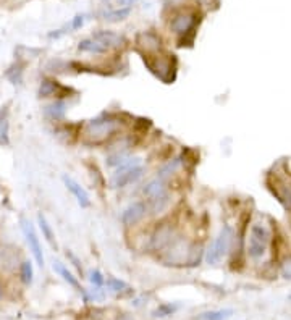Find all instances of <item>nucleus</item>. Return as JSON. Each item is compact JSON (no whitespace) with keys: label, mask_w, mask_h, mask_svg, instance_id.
<instances>
[{"label":"nucleus","mask_w":291,"mask_h":320,"mask_svg":"<svg viewBox=\"0 0 291 320\" xmlns=\"http://www.w3.org/2000/svg\"><path fill=\"white\" fill-rule=\"evenodd\" d=\"M118 129H120V123L116 120L99 117L88 122V125L84 127V138H86L88 143L100 144L104 141H107L109 138H112Z\"/></svg>","instance_id":"nucleus-1"},{"label":"nucleus","mask_w":291,"mask_h":320,"mask_svg":"<svg viewBox=\"0 0 291 320\" xmlns=\"http://www.w3.org/2000/svg\"><path fill=\"white\" fill-rule=\"evenodd\" d=\"M269 244H270V233L262 223H254L249 228V235H247V246L246 253L254 260H259L266 256Z\"/></svg>","instance_id":"nucleus-2"},{"label":"nucleus","mask_w":291,"mask_h":320,"mask_svg":"<svg viewBox=\"0 0 291 320\" xmlns=\"http://www.w3.org/2000/svg\"><path fill=\"white\" fill-rule=\"evenodd\" d=\"M142 175H144V167L139 165V159H128L110 178V186L113 190H121L131 183H136Z\"/></svg>","instance_id":"nucleus-3"},{"label":"nucleus","mask_w":291,"mask_h":320,"mask_svg":"<svg viewBox=\"0 0 291 320\" xmlns=\"http://www.w3.org/2000/svg\"><path fill=\"white\" fill-rule=\"evenodd\" d=\"M233 241V228L230 225H225L224 228L220 230L219 236L214 239V243L209 246V249L205 251V262L209 265H215L224 259L228 253L230 246Z\"/></svg>","instance_id":"nucleus-4"},{"label":"nucleus","mask_w":291,"mask_h":320,"mask_svg":"<svg viewBox=\"0 0 291 320\" xmlns=\"http://www.w3.org/2000/svg\"><path fill=\"white\" fill-rule=\"evenodd\" d=\"M21 230H23L26 243H28L29 251L33 253L36 262H38V265L44 267V254H42V248H41L38 233H36V230H34V225L31 223L28 218H21Z\"/></svg>","instance_id":"nucleus-5"},{"label":"nucleus","mask_w":291,"mask_h":320,"mask_svg":"<svg viewBox=\"0 0 291 320\" xmlns=\"http://www.w3.org/2000/svg\"><path fill=\"white\" fill-rule=\"evenodd\" d=\"M267 185H269V190H270L275 196V199H277L285 209H291V188L287 186V183L282 181L277 176H273L272 180L269 178Z\"/></svg>","instance_id":"nucleus-6"},{"label":"nucleus","mask_w":291,"mask_h":320,"mask_svg":"<svg viewBox=\"0 0 291 320\" xmlns=\"http://www.w3.org/2000/svg\"><path fill=\"white\" fill-rule=\"evenodd\" d=\"M146 212H147V206L144 202H141V201L133 202L125 209L123 213H121V222H123L125 227H133V225L139 223L141 220L144 218Z\"/></svg>","instance_id":"nucleus-7"},{"label":"nucleus","mask_w":291,"mask_h":320,"mask_svg":"<svg viewBox=\"0 0 291 320\" xmlns=\"http://www.w3.org/2000/svg\"><path fill=\"white\" fill-rule=\"evenodd\" d=\"M62 180H63V183H65L67 190L70 191L73 196H75V199L78 201L79 206H81L83 209H86V207L91 206V199H89V194L86 192V190H84V188L79 185L78 181H75L73 178L67 176V175H63Z\"/></svg>","instance_id":"nucleus-8"},{"label":"nucleus","mask_w":291,"mask_h":320,"mask_svg":"<svg viewBox=\"0 0 291 320\" xmlns=\"http://www.w3.org/2000/svg\"><path fill=\"white\" fill-rule=\"evenodd\" d=\"M194 21H196V17L193 13H181L173 18V21L170 23V28L173 33H177V34H188L189 31L194 28Z\"/></svg>","instance_id":"nucleus-9"},{"label":"nucleus","mask_w":291,"mask_h":320,"mask_svg":"<svg viewBox=\"0 0 291 320\" xmlns=\"http://www.w3.org/2000/svg\"><path fill=\"white\" fill-rule=\"evenodd\" d=\"M92 38L99 41V43H102L107 49H110V47H120L125 43L123 36L113 33V31H97V33L92 34Z\"/></svg>","instance_id":"nucleus-10"},{"label":"nucleus","mask_w":291,"mask_h":320,"mask_svg":"<svg viewBox=\"0 0 291 320\" xmlns=\"http://www.w3.org/2000/svg\"><path fill=\"white\" fill-rule=\"evenodd\" d=\"M172 236H173V230L170 227H160L156 232V235L152 236V248L154 249H163L165 246H170L172 243Z\"/></svg>","instance_id":"nucleus-11"},{"label":"nucleus","mask_w":291,"mask_h":320,"mask_svg":"<svg viewBox=\"0 0 291 320\" xmlns=\"http://www.w3.org/2000/svg\"><path fill=\"white\" fill-rule=\"evenodd\" d=\"M137 44L147 52H156L160 49V39L157 38V34L151 33V31H144V33L137 34Z\"/></svg>","instance_id":"nucleus-12"},{"label":"nucleus","mask_w":291,"mask_h":320,"mask_svg":"<svg viewBox=\"0 0 291 320\" xmlns=\"http://www.w3.org/2000/svg\"><path fill=\"white\" fill-rule=\"evenodd\" d=\"M54 272H57V274H58V275H60V277L63 278V280H65V281L68 283V285H70V286H73V288H75V290H78V291H81V293L84 291V290H83V288H81V285H79V281H78V278H76L75 275H73V274H71V272H70V270H68V269H67V267H65V265H63V264H62V262H58V260H55V262H54Z\"/></svg>","instance_id":"nucleus-13"},{"label":"nucleus","mask_w":291,"mask_h":320,"mask_svg":"<svg viewBox=\"0 0 291 320\" xmlns=\"http://www.w3.org/2000/svg\"><path fill=\"white\" fill-rule=\"evenodd\" d=\"M78 50L81 52H89V54H105L109 49L105 47L102 43H99L94 38H89V39H83L79 41L78 44Z\"/></svg>","instance_id":"nucleus-14"},{"label":"nucleus","mask_w":291,"mask_h":320,"mask_svg":"<svg viewBox=\"0 0 291 320\" xmlns=\"http://www.w3.org/2000/svg\"><path fill=\"white\" fill-rule=\"evenodd\" d=\"M10 123H8V107L0 108V144H10Z\"/></svg>","instance_id":"nucleus-15"},{"label":"nucleus","mask_w":291,"mask_h":320,"mask_svg":"<svg viewBox=\"0 0 291 320\" xmlns=\"http://www.w3.org/2000/svg\"><path fill=\"white\" fill-rule=\"evenodd\" d=\"M44 113H45V117H49L50 120H55V122H58V120H62L67 113L65 102L55 101V102L49 104L47 107H44Z\"/></svg>","instance_id":"nucleus-16"},{"label":"nucleus","mask_w":291,"mask_h":320,"mask_svg":"<svg viewBox=\"0 0 291 320\" xmlns=\"http://www.w3.org/2000/svg\"><path fill=\"white\" fill-rule=\"evenodd\" d=\"M38 223H39V228H41L42 236L45 238V241H47V243H49L54 249H57L58 244H57V241H55V235H54V232H52L50 223L47 222V218H45L42 213H38Z\"/></svg>","instance_id":"nucleus-17"},{"label":"nucleus","mask_w":291,"mask_h":320,"mask_svg":"<svg viewBox=\"0 0 291 320\" xmlns=\"http://www.w3.org/2000/svg\"><path fill=\"white\" fill-rule=\"evenodd\" d=\"M130 13H131V7H121V8L109 10V12L102 13V18L109 23H118V21H123V20L128 18Z\"/></svg>","instance_id":"nucleus-18"},{"label":"nucleus","mask_w":291,"mask_h":320,"mask_svg":"<svg viewBox=\"0 0 291 320\" xmlns=\"http://www.w3.org/2000/svg\"><path fill=\"white\" fill-rule=\"evenodd\" d=\"M165 191H167L165 190V183H163L162 178H156V180H152L151 183H147V185L144 186V190H142L144 196H147L149 199L156 197V196H158V194H162Z\"/></svg>","instance_id":"nucleus-19"},{"label":"nucleus","mask_w":291,"mask_h":320,"mask_svg":"<svg viewBox=\"0 0 291 320\" xmlns=\"http://www.w3.org/2000/svg\"><path fill=\"white\" fill-rule=\"evenodd\" d=\"M233 316V309H219V311L202 312L198 316V320H226Z\"/></svg>","instance_id":"nucleus-20"},{"label":"nucleus","mask_w":291,"mask_h":320,"mask_svg":"<svg viewBox=\"0 0 291 320\" xmlns=\"http://www.w3.org/2000/svg\"><path fill=\"white\" fill-rule=\"evenodd\" d=\"M23 66H24L23 64L17 62V64L10 66L7 73H5V76L12 81V85H21V81H23Z\"/></svg>","instance_id":"nucleus-21"},{"label":"nucleus","mask_w":291,"mask_h":320,"mask_svg":"<svg viewBox=\"0 0 291 320\" xmlns=\"http://www.w3.org/2000/svg\"><path fill=\"white\" fill-rule=\"evenodd\" d=\"M168 201H170V196H168L167 191L162 192V194H158V196H156V197H152L151 199V211L154 212V213L162 212L163 209L168 206Z\"/></svg>","instance_id":"nucleus-22"},{"label":"nucleus","mask_w":291,"mask_h":320,"mask_svg":"<svg viewBox=\"0 0 291 320\" xmlns=\"http://www.w3.org/2000/svg\"><path fill=\"white\" fill-rule=\"evenodd\" d=\"M178 304H172V302H167V304H162V306H158L154 312H152V316L156 319H163V317H170L173 316L175 312L178 311Z\"/></svg>","instance_id":"nucleus-23"},{"label":"nucleus","mask_w":291,"mask_h":320,"mask_svg":"<svg viewBox=\"0 0 291 320\" xmlns=\"http://www.w3.org/2000/svg\"><path fill=\"white\" fill-rule=\"evenodd\" d=\"M58 92V85L57 81H50L45 80L41 83L39 86V97H49V96H55Z\"/></svg>","instance_id":"nucleus-24"},{"label":"nucleus","mask_w":291,"mask_h":320,"mask_svg":"<svg viewBox=\"0 0 291 320\" xmlns=\"http://www.w3.org/2000/svg\"><path fill=\"white\" fill-rule=\"evenodd\" d=\"M33 277H34L33 264L24 260L23 264H21V280H23L26 285H31V283H33Z\"/></svg>","instance_id":"nucleus-25"},{"label":"nucleus","mask_w":291,"mask_h":320,"mask_svg":"<svg viewBox=\"0 0 291 320\" xmlns=\"http://www.w3.org/2000/svg\"><path fill=\"white\" fill-rule=\"evenodd\" d=\"M107 285L110 288V291H113V293H121V291H125V290H130V286L126 285L123 280H118V278H113V277L109 278Z\"/></svg>","instance_id":"nucleus-26"},{"label":"nucleus","mask_w":291,"mask_h":320,"mask_svg":"<svg viewBox=\"0 0 291 320\" xmlns=\"http://www.w3.org/2000/svg\"><path fill=\"white\" fill-rule=\"evenodd\" d=\"M280 275H282L285 280H291V254L288 257H285L282 265H280Z\"/></svg>","instance_id":"nucleus-27"},{"label":"nucleus","mask_w":291,"mask_h":320,"mask_svg":"<svg viewBox=\"0 0 291 320\" xmlns=\"http://www.w3.org/2000/svg\"><path fill=\"white\" fill-rule=\"evenodd\" d=\"M89 281L92 283L94 286L96 288H100L105 283V280H104V275L100 274L99 270H92L91 274H89Z\"/></svg>","instance_id":"nucleus-28"},{"label":"nucleus","mask_w":291,"mask_h":320,"mask_svg":"<svg viewBox=\"0 0 291 320\" xmlns=\"http://www.w3.org/2000/svg\"><path fill=\"white\" fill-rule=\"evenodd\" d=\"M84 20H86V17H84V15H76V17L71 20L70 28H71V29H79V28H81V26L84 24Z\"/></svg>","instance_id":"nucleus-29"},{"label":"nucleus","mask_w":291,"mask_h":320,"mask_svg":"<svg viewBox=\"0 0 291 320\" xmlns=\"http://www.w3.org/2000/svg\"><path fill=\"white\" fill-rule=\"evenodd\" d=\"M67 257H68V259H70V260L73 262V265H75V267H76V269H78V272H79V274H83V267H81V265H79V259H78V257H76L75 254H73V253H71V251H68V253H67Z\"/></svg>","instance_id":"nucleus-30"},{"label":"nucleus","mask_w":291,"mask_h":320,"mask_svg":"<svg viewBox=\"0 0 291 320\" xmlns=\"http://www.w3.org/2000/svg\"><path fill=\"white\" fill-rule=\"evenodd\" d=\"M118 320H133V319H131V317H128V316H123V317H121V319H118Z\"/></svg>","instance_id":"nucleus-31"},{"label":"nucleus","mask_w":291,"mask_h":320,"mask_svg":"<svg viewBox=\"0 0 291 320\" xmlns=\"http://www.w3.org/2000/svg\"><path fill=\"white\" fill-rule=\"evenodd\" d=\"M2 295H3V288H2V283H0V299H2Z\"/></svg>","instance_id":"nucleus-32"},{"label":"nucleus","mask_w":291,"mask_h":320,"mask_svg":"<svg viewBox=\"0 0 291 320\" xmlns=\"http://www.w3.org/2000/svg\"><path fill=\"white\" fill-rule=\"evenodd\" d=\"M167 2H173V3H178V2H183V0H167Z\"/></svg>","instance_id":"nucleus-33"}]
</instances>
